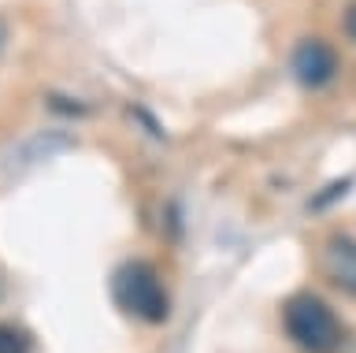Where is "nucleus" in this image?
<instances>
[{
    "instance_id": "obj_8",
    "label": "nucleus",
    "mask_w": 356,
    "mask_h": 353,
    "mask_svg": "<svg viewBox=\"0 0 356 353\" xmlns=\"http://www.w3.org/2000/svg\"><path fill=\"white\" fill-rule=\"evenodd\" d=\"M0 297H4V283H0Z\"/></svg>"
},
{
    "instance_id": "obj_4",
    "label": "nucleus",
    "mask_w": 356,
    "mask_h": 353,
    "mask_svg": "<svg viewBox=\"0 0 356 353\" xmlns=\"http://www.w3.org/2000/svg\"><path fill=\"white\" fill-rule=\"evenodd\" d=\"M323 275L338 286V290L356 297V238L353 235H334L319 253Z\"/></svg>"
},
{
    "instance_id": "obj_7",
    "label": "nucleus",
    "mask_w": 356,
    "mask_h": 353,
    "mask_svg": "<svg viewBox=\"0 0 356 353\" xmlns=\"http://www.w3.org/2000/svg\"><path fill=\"white\" fill-rule=\"evenodd\" d=\"M8 45V26H4V19H0V49Z\"/></svg>"
},
{
    "instance_id": "obj_3",
    "label": "nucleus",
    "mask_w": 356,
    "mask_h": 353,
    "mask_svg": "<svg viewBox=\"0 0 356 353\" xmlns=\"http://www.w3.org/2000/svg\"><path fill=\"white\" fill-rule=\"evenodd\" d=\"M334 74H338V52H334L327 41L308 38L293 49V79L300 86L319 90V86H327Z\"/></svg>"
},
{
    "instance_id": "obj_6",
    "label": "nucleus",
    "mask_w": 356,
    "mask_h": 353,
    "mask_svg": "<svg viewBox=\"0 0 356 353\" xmlns=\"http://www.w3.org/2000/svg\"><path fill=\"white\" fill-rule=\"evenodd\" d=\"M349 38L356 41V8H353V12H349Z\"/></svg>"
},
{
    "instance_id": "obj_5",
    "label": "nucleus",
    "mask_w": 356,
    "mask_h": 353,
    "mask_svg": "<svg viewBox=\"0 0 356 353\" xmlns=\"http://www.w3.org/2000/svg\"><path fill=\"white\" fill-rule=\"evenodd\" d=\"M0 353H33V335L22 324H0Z\"/></svg>"
},
{
    "instance_id": "obj_1",
    "label": "nucleus",
    "mask_w": 356,
    "mask_h": 353,
    "mask_svg": "<svg viewBox=\"0 0 356 353\" xmlns=\"http://www.w3.org/2000/svg\"><path fill=\"white\" fill-rule=\"evenodd\" d=\"M286 335L305 353H338L345 346V327L338 313L316 294H293L282 308Z\"/></svg>"
},
{
    "instance_id": "obj_2",
    "label": "nucleus",
    "mask_w": 356,
    "mask_h": 353,
    "mask_svg": "<svg viewBox=\"0 0 356 353\" xmlns=\"http://www.w3.org/2000/svg\"><path fill=\"white\" fill-rule=\"evenodd\" d=\"M111 294L115 305L127 316L141 320V324H163L171 313V297H167L163 279L156 275L152 264L145 260H127L122 268L111 275Z\"/></svg>"
}]
</instances>
